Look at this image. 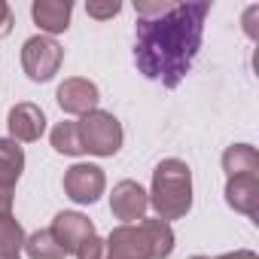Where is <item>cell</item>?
<instances>
[{"label":"cell","mask_w":259,"mask_h":259,"mask_svg":"<svg viewBox=\"0 0 259 259\" xmlns=\"http://www.w3.org/2000/svg\"><path fill=\"white\" fill-rule=\"evenodd\" d=\"M210 13L207 0L198 4H171L162 16L138 19L135 28V61L147 79L177 89L201 49L204 19Z\"/></svg>","instance_id":"6da1fadb"},{"label":"cell","mask_w":259,"mask_h":259,"mask_svg":"<svg viewBox=\"0 0 259 259\" xmlns=\"http://www.w3.org/2000/svg\"><path fill=\"white\" fill-rule=\"evenodd\" d=\"M156 217L171 223L192 210V171L180 159H162L153 171V189L147 192Z\"/></svg>","instance_id":"7a4b0ae2"},{"label":"cell","mask_w":259,"mask_h":259,"mask_svg":"<svg viewBox=\"0 0 259 259\" xmlns=\"http://www.w3.org/2000/svg\"><path fill=\"white\" fill-rule=\"evenodd\" d=\"M76 132H79V144H82V153H92V156H116L122 150V125L113 113L107 110H92L85 116H79L76 122Z\"/></svg>","instance_id":"3957f363"},{"label":"cell","mask_w":259,"mask_h":259,"mask_svg":"<svg viewBox=\"0 0 259 259\" xmlns=\"http://www.w3.org/2000/svg\"><path fill=\"white\" fill-rule=\"evenodd\" d=\"M61 61H64V49L52 37L37 34V37L25 40V46H22V67L31 82H49L61 70Z\"/></svg>","instance_id":"277c9868"},{"label":"cell","mask_w":259,"mask_h":259,"mask_svg":"<svg viewBox=\"0 0 259 259\" xmlns=\"http://www.w3.org/2000/svg\"><path fill=\"white\" fill-rule=\"evenodd\" d=\"M104 189H107V177H104V168H98V165L79 162V165L67 168V174H64V192L76 204H95L104 195Z\"/></svg>","instance_id":"5b68a950"},{"label":"cell","mask_w":259,"mask_h":259,"mask_svg":"<svg viewBox=\"0 0 259 259\" xmlns=\"http://www.w3.org/2000/svg\"><path fill=\"white\" fill-rule=\"evenodd\" d=\"M147 207H150V195L138 180H119L113 186L110 210L116 220H122V226H135V223L147 220Z\"/></svg>","instance_id":"8992f818"},{"label":"cell","mask_w":259,"mask_h":259,"mask_svg":"<svg viewBox=\"0 0 259 259\" xmlns=\"http://www.w3.org/2000/svg\"><path fill=\"white\" fill-rule=\"evenodd\" d=\"M7 128H10V141H16V144H34L46 132V113L37 104L22 101V104H16L7 113Z\"/></svg>","instance_id":"52a82bcc"},{"label":"cell","mask_w":259,"mask_h":259,"mask_svg":"<svg viewBox=\"0 0 259 259\" xmlns=\"http://www.w3.org/2000/svg\"><path fill=\"white\" fill-rule=\"evenodd\" d=\"M55 101L64 113L70 116H85L92 110H98V101H101V92L92 79H82V76H70L58 85L55 92Z\"/></svg>","instance_id":"ba28073f"},{"label":"cell","mask_w":259,"mask_h":259,"mask_svg":"<svg viewBox=\"0 0 259 259\" xmlns=\"http://www.w3.org/2000/svg\"><path fill=\"white\" fill-rule=\"evenodd\" d=\"M49 232L55 235V241L61 244L64 253H76V250L95 235V223H92L89 217L76 213V210H61V213H55Z\"/></svg>","instance_id":"9c48e42d"},{"label":"cell","mask_w":259,"mask_h":259,"mask_svg":"<svg viewBox=\"0 0 259 259\" xmlns=\"http://www.w3.org/2000/svg\"><path fill=\"white\" fill-rule=\"evenodd\" d=\"M104 259H150V244L141 226H116L104 241Z\"/></svg>","instance_id":"30bf717a"},{"label":"cell","mask_w":259,"mask_h":259,"mask_svg":"<svg viewBox=\"0 0 259 259\" xmlns=\"http://www.w3.org/2000/svg\"><path fill=\"white\" fill-rule=\"evenodd\" d=\"M31 16H34L37 28L46 37H55V34H64L70 28L73 4H70V0H34V4H31Z\"/></svg>","instance_id":"8fae6325"},{"label":"cell","mask_w":259,"mask_h":259,"mask_svg":"<svg viewBox=\"0 0 259 259\" xmlns=\"http://www.w3.org/2000/svg\"><path fill=\"white\" fill-rule=\"evenodd\" d=\"M226 204L244 217H256L259 213V177H229Z\"/></svg>","instance_id":"7c38bea8"},{"label":"cell","mask_w":259,"mask_h":259,"mask_svg":"<svg viewBox=\"0 0 259 259\" xmlns=\"http://www.w3.org/2000/svg\"><path fill=\"white\" fill-rule=\"evenodd\" d=\"M223 171L229 177H259V153L250 144H235L223 153Z\"/></svg>","instance_id":"4fadbf2b"},{"label":"cell","mask_w":259,"mask_h":259,"mask_svg":"<svg viewBox=\"0 0 259 259\" xmlns=\"http://www.w3.org/2000/svg\"><path fill=\"white\" fill-rule=\"evenodd\" d=\"M138 226H141V232H144V238L150 244V259H168L174 253V229H171V223L153 217V220H141Z\"/></svg>","instance_id":"5bb4252c"},{"label":"cell","mask_w":259,"mask_h":259,"mask_svg":"<svg viewBox=\"0 0 259 259\" xmlns=\"http://www.w3.org/2000/svg\"><path fill=\"white\" fill-rule=\"evenodd\" d=\"M22 171H25V150L10 138H0V189H13Z\"/></svg>","instance_id":"9a60e30c"},{"label":"cell","mask_w":259,"mask_h":259,"mask_svg":"<svg viewBox=\"0 0 259 259\" xmlns=\"http://www.w3.org/2000/svg\"><path fill=\"white\" fill-rule=\"evenodd\" d=\"M25 253H28V259H64L67 253L61 250V244L55 241V235L49 232V229H40V232H34V235H28L25 238V247H22Z\"/></svg>","instance_id":"2e32d148"},{"label":"cell","mask_w":259,"mask_h":259,"mask_svg":"<svg viewBox=\"0 0 259 259\" xmlns=\"http://www.w3.org/2000/svg\"><path fill=\"white\" fill-rule=\"evenodd\" d=\"M25 229L16 217H4L0 220V259H10V256H19L22 247H25Z\"/></svg>","instance_id":"e0dca14e"},{"label":"cell","mask_w":259,"mask_h":259,"mask_svg":"<svg viewBox=\"0 0 259 259\" xmlns=\"http://www.w3.org/2000/svg\"><path fill=\"white\" fill-rule=\"evenodd\" d=\"M52 150L64 153V156H82V144H79V132H76V122H58L52 128Z\"/></svg>","instance_id":"ac0fdd59"},{"label":"cell","mask_w":259,"mask_h":259,"mask_svg":"<svg viewBox=\"0 0 259 259\" xmlns=\"http://www.w3.org/2000/svg\"><path fill=\"white\" fill-rule=\"evenodd\" d=\"M85 13L92 16V19H113V16H119L122 13V4H116V0H110V4H85Z\"/></svg>","instance_id":"d6986e66"},{"label":"cell","mask_w":259,"mask_h":259,"mask_svg":"<svg viewBox=\"0 0 259 259\" xmlns=\"http://www.w3.org/2000/svg\"><path fill=\"white\" fill-rule=\"evenodd\" d=\"M73 256H76V259H104V241H101L98 235H92Z\"/></svg>","instance_id":"ffe728a7"},{"label":"cell","mask_w":259,"mask_h":259,"mask_svg":"<svg viewBox=\"0 0 259 259\" xmlns=\"http://www.w3.org/2000/svg\"><path fill=\"white\" fill-rule=\"evenodd\" d=\"M10 31H13V7L7 0H0V40L10 37Z\"/></svg>","instance_id":"44dd1931"},{"label":"cell","mask_w":259,"mask_h":259,"mask_svg":"<svg viewBox=\"0 0 259 259\" xmlns=\"http://www.w3.org/2000/svg\"><path fill=\"white\" fill-rule=\"evenodd\" d=\"M256 16H259V7H250V10L244 13V31H247V37H253V40H256V34H259V31H256V25H253V22H256Z\"/></svg>","instance_id":"7402d4cb"},{"label":"cell","mask_w":259,"mask_h":259,"mask_svg":"<svg viewBox=\"0 0 259 259\" xmlns=\"http://www.w3.org/2000/svg\"><path fill=\"white\" fill-rule=\"evenodd\" d=\"M13 217V189H0V220Z\"/></svg>","instance_id":"603a6c76"},{"label":"cell","mask_w":259,"mask_h":259,"mask_svg":"<svg viewBox=\"0 0 259 259\" xmlns=\"http://www.w3.org/2000/svg\"><path fill=\"white\" fill-rule=\"evenodd\" d=\"M217 259H259L253 250H235V253H223V256H217Z\"/></svg>","instance_id":"cb8c5ba5"},{"label":"cell","mask_w":259,"mask_h":259,"mask_svg":"<svg viewBox=\"0 0 259 259\" xmlns=\"http://www.w3.org/2000/svg\"><path fill=\"white\" fill-rule=\"evenodd\" d=\"M189 259H207V256H189Z\"/></svg>","instance_id":"d4e9b609"},{"label":"cell","mask_w":259,"mask_h":259,"mask_svg":"<svg viewBox=\"0 0 259 259\" xmlns=\"http://www.w3.org/2000/svg\"><path fill=\"white\" fill-rule=\"evenodd\" d=\"M10 259H19V256H10Z\"/></svg>","instance_id":"484cf974"}]
</instances>
